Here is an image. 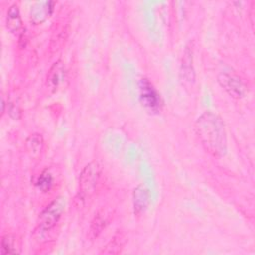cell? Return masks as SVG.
Instances as JSON below:
<instances>
[{
	"label": "cell",
	"instance_id": "6da1fadb",
	"mask_svg": "<svg viewBox=\"0 0 255 255\" xmlns=\"http://www.w3.org/2000/svg\"><path fill=\"white\" fill-rule=\"evenodd\" d=\"M196 135L203 148L213 156L222 157L227 152V136L221 118L211 111L200 115L194 124Z\"/></svg>",
	"mask_w": 255,
	"mask_h": 255
},
{
	"label": "cell",
	"instance_id": "7a4b0ae2",
	"mask_svg": "<svg viewBox=\"0 0 255 255\" xmlns=\"http://www.w3.org/2000/svg\"><path fill=\"white\" fill-rule=\"evenodd\" d=\"M66 200L64 197L59 196L55 198L52 202H50L45 209L41 212L37 227L35 228L34 235L40 237V235H43L46 232H49L51 229H53L56 224L59 222L60 218L62 217L64 210H65Z\"/></svg>",
	"mask_w": 255,
	"mask_h": 255
},
{
	"label": "cell",
	"instance_id": "3957f363",
	"mask_svg": "<svg viewBox=\"0 0 255 255\" xmlns=\"http://www.w3.org/2000/svg\"><path fill=\"white\" fill-rule=\"evenodd\" d=\"M102 173L101 164L94 160L88 163L80 173L79 196L81 200L89 199L96 191Z\"/></svg>",
	"mask_w": 255,
	"mask_h": 255
},
{
	"label": "cell",
	"instance_id": "277c9868",
	"mask_svg": "<svg viewBox=\"0 0 255 255\" xmlns=\"http://www.w3.org/2000/svg\"><path fill=\"white\" fill-rule=\"evenodd\" d=\"M217 82L223 90L234 99H242L247 93V87L235 73L222 72L217 76Z\"/></svg>",
	"mask_w": 255,
	"mask_h": 255
},
{
	"label": "cell",
	"instance_id": "5b68a950",
	"mask_svg": "<svg viewBox=\"0 0 255 255\" xmlns=\"http://www.w3.org/2000/svg\"><path fill=\"white\" fill-rule=\"evenodd\" d=\"M139 99L144 108L150 112H157L160 110L161 100L159 94L153 85L145 78L139 82Z\"/></svg>",
	"mask_w": 255,
	"mask_h": 255
},
{
	"label": "cell",
	"instance_id": "8992f818",
	"mask_svg": "<svg viewBox=\"0 0 255 255\" xmlns=\"http://www.w3.org/2000/svg\"><path fill=\"white\" fill-rule=\"evenodd\" d=\"M55 2L54 1H38L36 2L30 14V21L34 25H39L45 22L54 11Z\"/></svg>",
	"mask_w": 255,
	"mask_h": 255
},
{
	"label": "cell",
	"instance_id": "52a82bcc",
	"mask_svg": "<svg viewBox=\"0 0 255 255\" xmlns=\"http://www.w3.org/2000/svg\"><path fill=\"white\" fill-rule=\"evenodd\" d=\"M66 77V69L62 60L56 61L50 68L47 74V87L52 92H55L64 82Z\"/></svg>",
	"mask_w": 255,
	"mask_h": 255
},
{
	"label": "cell",
	"instance_id": "ba28073f",
	"mask_svg": "<svg viewBox=\"0 0 255 255\" xmlns=\"http://www.w3.org/2000/svg\"><path fill=\"white\" fill-rule=\"evenodd\" d=\"M149 190L143 184H139L134 188L132 193V203L136 215H139L146 210L149 204Z\"/></svg>",
	"mask_w": 255,
	"mask_h": 255
},
{
	"label": "cell",
	"instance_id": "9c48e42d",
	"mask_svg": "<svg viewBox=\"0 0 255 255\" xmlns=\"http://www.w3.org/2000/svg\"><path fill=\"white\" fill-rule=\"evenodd\" d=\"M180 72H181L182 78H184L185 81L190 83L194 82L195 73L193 68V51H192V47H190V44L187 45L184 49V52L182 55Z\"/></svg>",
	"mask_w": 255,
	"mask_h": 255
},
{
	"label": "cell",
	"instance_id": "30bf717a",
	"mask_svg": "<svg viewBox=\"0 0 255 255\" xmlns=\"http://www.w3.org/2000/svg\"><path fill=\"white\" fill-rule=\"evenodd\" d=\"M6 27L12 33L18 32L22 27V20H21V16H20V10H19V7H18L17 4L11 5L9 7L8 11H7Z\"/></svg>",
	"mask_w": 255,
	"mask_h": 255
},
{
	"label": "cell",
	"instance_id": "8fae6325",
	"mask_svg": "<svg viewBox=\"0 0 255 255\" xmlns=\"http://www.w3.org/2000/svg\"><path fill=\"white\" fill-rule=\"evenodd\" d=\"M25 146H26V149H27L28 153L32 157L37 158L43 150L44 139H43L41 134L33 133V134H31L27 137L26 142H25Z\"/></svg>",
	"mask_w": 255,
	"mask_h": 255
},
{
	"label": "cell",
	"instance_id": "7c38bea8",
	"mask_svg": "<svg viewBox=\"0 0 255 255\" xmlns=\"http://www.w3.org/2000/svg\"><path fill=\"white\" fill-rule=\"evenodd\" d=\"M126 241H127V238L125 234L122 232H118L117 234L114 235L111 241L105 246V248L102 250V253L119 254L122 252V249L124 248Z\"/></svg>",
	"mask_w": 255,
	"mask_h": 255
},
{
	"label": "cell",
	"instance_id": "4fadbf2b",
	"mask_svg": "<svg viewBox=\"0 0 255 255\" xmlns=\"http://www.w3.org/2000/svg\"><path fill=\"white\" fill-rule=\"evenodd\" d=\"M1 253L2 254L18 253V250L16 247V237L13 234L7 233L2 236V238H1Z\"/></svg>",
	"mask_w": 255,
	"mask_h": 255
},
{
	"label": "cell",
	"instance_id": "5bb4252c",
	"mask_svg": "<svg viewBox=\"0 0 255 255\" xmlns=\"http://www.w3.org/2000/svg\"><path fill=\"white\" fill-rule=\"evenodd\" d=\"M106 225V219L103 217L102 214L97 213L92 221L91 228H90V236L94 239L96 238L104 229Z\"/></svg>",
	"mask_w": 255,
	"mask_h": 255
},
{
	"label": "cell",
	"instance_id": "9a60e30c",
	"mask_svg": "<svg viewBox=\"0 0 255 255\" xmlns=\"http://www.w3.org/2000/svg\"><path fill=\"white\" fill-rule=\"evenodd\" d=\"M53 184V177L51 173L46 169L44 170L37 180V186L42 191H48Z\"/></svg>",
	"mask_w": 255,
	"mask_h": 255
},
{
	"label": "cell",
	"instance_id": "2e32d148",
	"mask_svg": "<svg viewBox=\"0 0 255 255\" xmlns=\"http://www.w3.org/2000/svg\"><path fill=\"white\" fill-rule=\"evenodd\" d=\"M8 105H9L8 112H9L10 117L15 119V120H18L20 118V116H21V111H20L19 107L17 105H15L14 103H10Z\"/></svg>",
	"mask_w": 255,
	"mask_h": 255
},
{
	"label": "cell",
	"instance_id": "e0dca14e",
	"mask_svg": "<svg viewBox=\"0 0 255 255\" xmlns=\"http://www.w3.org/2000/svg\"><path fill=\"white\" fill-rule=\"evenodd\" d=\"M1 106H2L1 114L3 115V114H4V112H5V106H6V103H5V101H4V99H3V98H2V100H1Z\"/></svg>",
	"mask_w": 255,
	"mask_h": 255
}]
</instances>
